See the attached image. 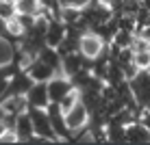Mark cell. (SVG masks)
<instances>
[{"mask_svg": "<svg viewBox=\"0 0 150 145\" xmlns=\"http://www.w3.org/2000/svg\"><path fill=\"white\" fill-rule=\"evenodd\" d=\"M46 111H48V117H50L52 128H54L57 139H59V141L74 143V132H72V128L68 126V121H65V113H63V108H61V104L59 102H50V104L46 106Z\"/></svg>", "mask_w": 150, "mask_h": 145, "instance_id": "1", "label": "cell"}, {"mask_svg": "<svg viewBox=\"0 0 150 145\" xmlns=\"http://www.w3.org/2000/svg\"><path fill=\"white\" fill-rule=\"evenodd\" d=\"M26 111H28L30 119H33V128H35V134H37V137L46 139L48 143L59 141V139H57V134H54L52 123H50V117H48V111H46V108H39V106H28Z\"/></svg>", "mask_w": 150, "mask_h": 145, "instance_id": "2", "label": "cell"}, {"mask_svg": "<svg viewBox=\"0 0 150 145\" xmlns=\"http://www.w3.org/2000/svg\"><path fill=\"white\" fill-rule=\"evenodd\" d=\"M107 48V41L100 37V35L96 33V30H85V33L81 35V41H79V52L85 54L87 59L94 61L96 56H100L105 52Z\"/></svg>", "mask_w": 150, "mask_h": 145, "instance_id": "3", "label": "cell"}, {"mask_svg": "<svg viewBox=\"0 0 150 145\" xmlns=\"http://www.w3.org/2000/svg\"><path fill=\"white\" fill-rule=\"evenodd\" d=\"M65 121H68V126L72 128V132H74V134L79 130H83V128L89 123V111H87L85 102H83V100L76 102V104L65 113Z\"/></svg>", "mask_w": 150, "mask_h": 145, "instance_id": "4", "label": "cell"}, {"mask_svg": "<svg viewBox=\"0 0 150 145\" xmlns=\"http://www.w3.org/2000/svg\"><path fill=\"white\" fill-rule=\"evenodd\" d=\"M65 37H68V24L61 18L50 15L48 18V30H46V43L52 46V48H59Z\"/></svg>", "mask_w": 150, "mask_h": 145, "instance_id": "5", "label": "cell"}, {"mask_svg": "<svg viewBox=\"0 0 150 145\" xmlns=\"http://www.w3.org/2000/svg\"><path fill=\"white\" fill-rule=\"evenodd\" d=\"M76 87H74V82H72V78L65 76V74H59V76H54V78L48 80V91H50V100L52 102H61Z\"/></svg>", "mask_w": 150, "mask_h": 145, "instance_id": "6", "label": "cell"}, {"mask_svg": "<svg viewBox=\"0 0 150 145\" xmlns=\"http://www.w3.org/2000/svg\"><path fill=\"white\" fill-rule=\"evenodd\" d=\"M24 69L30 74V78H33L35 82H48L50 78H54V76H57V69H54V67L48 65L46 61H41L39 56H35L33 61H28Z\"/></svg>", "mask_w": 150, "mask_h": 145, "instance_id": "7", "label": "cell"}, {"mask_svg": "<svg viewBox=\"0 0 150 145\" xmlns=\"http://www.w3.org/2000/svg\"><path fill=\"white\" fill-rule=\"evenodd\" d=\"M126 143H133V145H144V143H150V130L148 126L142 121V119H133L131 123H126Z\"/></svg>", "mask_w": 150, "mask_h": 145, "instance_id": "8", "label": "cell"}, {"mask_svg": "<svg viewBox=\"0 0 150 145\" xmlns=\"http://www.w3.org/2000/svg\"><path fill=\"white\" fill-rule=\"evenodd\" d=\"M26 102L28 106H39L46 108L50 104V91H48V82H33V87L26 91Z\"/></svg>", "mask_w": 150, "mask_h": 145, "instance_id": "9", "label": "cell"}, {"mask_svg": "<svg viewBox=\"0 0 150 145\" xmlns=\"http://www.w3.org/2000/svg\"><path fill=\"white\" fill-rule=\"evenodd\" d=\"M13 132L18 137V143H30V139L35 137V128H33V119H30L28 111H24L22 115L15 117Z\"/></svg>", "mask_w": 150, "mask_h": 145, "instance_id": "10", "label": "cell"}, {"mask_svg": "<svg viewBox=\"0 0 150 145\" xmlns=\"http://www.w3.org/2000/svg\"><path fill=\"white\" fill-rule=\"evenodd\" d=\"M133 63H135L139 69H150V48L133 50Z\"/></svg>", "mask_w": 150, "mask_h": 145, "instance_id": "11", "label": "cell"}, {"mask_svg": "<svg viewBox=\"0 0 150 145\" xmlns=\"http://www.w3.org/2000/svg\"><path fill=\"white\" fill-rule=\"evenodd\" d=\"M18 13V2L15 0H0V18L11 20Z\"/></svg>", "mask_w": 150, "mask_h": 145, "instance_id": "12", "label": "cell"}, {"mask_svg": "<svg viewBox=\"0 0 150 145\" xmlns=\"http://www.w3.org/2000/svg\"><path fill=\"white\" fill-rule=\"evenodd\" d=\"M139 119H142L144 123L148 126V130H150V111H142L139 113Z\"/></svg>", "mask_w": 150, "mask_h": 145, "instance_id": "13", "label": "cell"}, {"mask_svg": "<svg viewBox=\"0 0 150 145\" xmlns=\"http://www.w3.org/2000/svg\"><path fill=\"white\" fill-rule=\"evenodd\" d=\"M142 4H144L146 9H150V0H142Z\"/></svg>", "mask_w": 150, "mask_h": 145, "instance_id": "14", "label": "cell"}]
</instances>
